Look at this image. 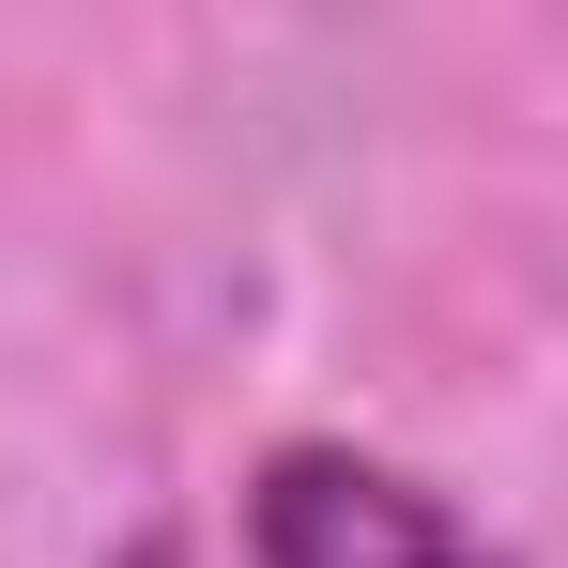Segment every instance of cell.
<instances>
[{"instance_id":"1","label":"cell","mask_w":568,"mask_h":568,"mask_svg":"<svg viewBox=\"0 0 568 568\" xmlns=\"http://www.w3.org/2000/svg\"><path fill=\"white\" fill-rule=\"evenodd\" d=\"M246 568H507L430 476H399L384 446H262L246 476Z\"/></svg>"}]
</instances>
